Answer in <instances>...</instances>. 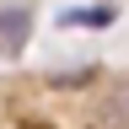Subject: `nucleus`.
<instances>
[{"label": "nucleus", "mask_w": 129, "mask_h": 129, "mask_svg": "<svg viewBox=\"0 0 129 129\" xmlns=\"http://www.w3.org/2000/svg\"><path fill=\"white\" fill-rule=\"evenodd\" d=\"M102 118H113V124H129V81H118V86H113L108 108H102Z\"/></svg>", "instance_id": "7ed1b4c3"}, {"label": "nucleus", "mask_w": 129, "mask_h": 129, "mask_svg": "<svg viewBox=\"0 0 129 129\" xmlns=\"http://www.w3.org/2000/svg\"><path fill=\"white\" fill-rule=\"evenodd\" d=\"M118 11L113 6H75V11H59V27H113Z\"/></svg>", "instance_id": "f03ea898"}, {"label": "nucleus", "mask_w": 129, "mask_h": 129, "mask_svg": "<svg viewBox=\"0 0 129 129\" xmlns=\"http://www.w3.org/2000/svg\"><path fill=\"white\" fill-rule=\"evenodd\" d=\"M27 32H32V16L27 11H0V54H22L27 48Z\"/></svg>", "instance_id": "f257e3e1"}]
</instances>
